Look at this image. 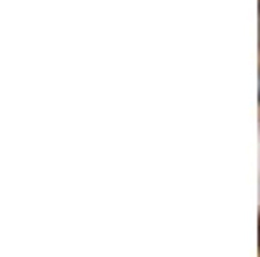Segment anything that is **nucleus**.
Instances as JSON below:
<instances>
[{"label":"nucleus","mask_w":260,"mask_h":257,"mask_svg":"<svg viewBox=\"0 0 260 257\" xmlns=\"http://www.w3.org/2000/svg\"><path fill=\"white\" fill-rule=\"evenodd\" d=\"M257 101H260V73H257Z\"/></svg>","instance_id":"obj_1"},{"label":"nucleus","mask_w":260,"mask_h":257,"mask_svg":"<svg viewBox=\"0 0 260 257\" xmlns=\"http://www.w3.org/2000/svg\"><path fill=\"white\" fill-rule=\"evenodd\" d=\"M257 242H260V231H257Z\"/></svg>","instance_id":"obj_2"}]
</instances>
